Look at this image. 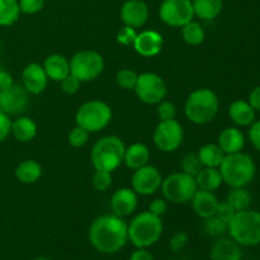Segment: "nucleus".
<instances>
[{
	"label": "nucleus",
	"mask_w": 260,
	"mask_h": 260,
	"mask_svg": "<svg viewBox=\"0 0 260 260\" xmlns=\"http://www.w3.org/2000/svg\"><path fill=\"white\" fill-rule=\"evenodd\" d=\"M89 240L94 249L101 253H117L122 250L128 241L127 222L113 213L99 216L89 229Z\"/></svg>",
	"instance_id": "nucleus-1"
},
{
	"label": "nucleus",
	"mask_w": 260,
	"mask_h": 260,
	"mask_svg": "<svg viewBox=\"0 0 260 260\" xmlns=\"http://www.w3.org/2000/svg\"><path fill=\"white\" fill-rule=\"evenodd\" d=\"M220 109L218 96L212 89L200 88L188 95L184 104V114L192 123L203 126L216 118Z\"/></svg>",
	"instance_id": "nucleus-2"
},
{
	"label": "nucleus",
	"mask_w": 260,
	"mask_h": 260,
	"mask_svg": "<svg viewBox=\"0 0 260 260\" xmlns=\"http://www.w3.org/2000/svg\"><path fill=\"white\" fill-rule=\"evenodd\" d=\"M161 217L154 215L149 210L140 212L127 223L128 240L137 249H147L156 244L162 235Z\"/></svg>",
	"instance_id": "nucleus-3"
},
{
	"label": "nucleus",
	"mask_w": 260,
	"mask_h": 260,
	"mask_svg": "<svg viewBox=\"0 0 260 260\" xmlns=\"http://www.w3.org/2000/svg\"><path fill=\"white\" fill-rule=\"evenodd\" d=\"M223 183L230 188L246 187L253 182L256 173V167L250 155L245 152H235L226 155L218 167Z\"/></svg>",
	"instance_id": "nucleus-4"
},
{
	"label": "nucleus",
	"mask_w": 260,
	"mask_h": 260,
	"mask_svg": "<svg viewBox=\"0 0 260 260\" xmlns=\"http://www.w3.org/2000/svg\"><path fill=\"white\" fill-rule=\"evenodd\" d=\"M126 145L114 135L102 137L94 144L90 151V160L95 170L113 173L123 164Z\"/></svg>",
	"instance_id": "nucleus-5"
},
{
	"label": "nucleus",
	"mask_w": 260,
	"mask_h": 260,
	"mask_svg": "<svg viewBox=\"0 0 260 260\" xmlns=\"http://www.w3.org/2000/svg\"><path fill=\"white\" fill-rule=\"evenodd\" d=\"M228 233L239 245H258L260 244V212L250 208L236 212L229 222Z\"/></svg>",
	"instance_id": "nucleus-6"
},
{
	"label": "nucleus",
	"mask_w": 260,
	"mask_h": 260,
	"mask_svg": "<svg viewBox=\"0 0 260 260\" xmlns=\"http://www.w3.org/2000/svg\"><path fill=\"white\" fill-rule=\"evenodd\" d=\"M112 119V108L106 102L93 99L79 107L75 114V122L89 134L102 131Z\"/></svg>",
	"instance_id": "nucleus-7"
},
{
	"label": "nucleus",
	"mask_w": 260,
	"mask_h": 260,
	"mask_svg": "<svg viewBox=\"0 0 260 260\" xmlns=\"http://www.w3.org/2000/svg\"><path fill=\"white\" fill-rule=\"evenodd\" d=\"M198 187L196 178L183 172L173 173L167 178H162L160 190L162 197L170 203L175 205H184L190 202Z\"/></svg>",
	"instance_id": "nucleus-8"
},
{
	"label": "nucleus",
	"mask_w": 260,
	"mask_h": 260,
	"mask_svg": "<svg viewBox=\"0 0 260 260\" xmlns=\"http://www.w3.org/2000/svg\"><path fill=\"white\" fill-rule=\"evenodd\" d=\"M104 70V58L93 50H83L70 58V74L80 83L95 80Z\"/></svg>",
	"instance_id": "nucleus-9"
},
{
	"label": "nucleus",
	"mask_w": 260,
	"mask_h": 260,
	"mask_svg": "<svg viewBox=\"0 0 260 260\" xmlns=\"http://www.w3.org/2000/svg\"><path fill=\"white\" fill-rule=\"evenodd\" d=\"M137 98L144 103L155 106L167 98L168 86L164 79L155 73H142L134 89Z\"/></svg>",
	"instance_id": "nucleus-10"
},
{
	"label": "nucleus",
	"mask_w": 260,
	"mask_h": 260,
	"mask_svg": "<svg viewBox=\"0 0 260 260\" xmlns=\"http://www.w3.org/2000/svg\"><path fill=\"white\" fill-rule=\"evenodd\" d=\"M154 144L160 151L174 152L182 146L184 140V129L182 123L175 119L160 121L154 131Z\"/></svg>",
	"instance_id": "nucleus-11"
},
{
	"label": "nucleus",
	"mask_w": 260,
	"mask_h": 260,
	"mask_svg": "<svg viewBox=\"0 0 260 260\" xmlns=\"http://www.w3.org/2000/svg\"><path fill=\"white\" fill-rule=\"evenodd\" d=\"M159 15L160 19L169 27L182 28L194 18L192 0H162Z\"/></svg>",
	"instance_id": "nucleus-12"
},
{
	"label": "nucleus",
	"mask_w": 260,
	"mask_h": 260,
	"mask_svg": "<svg viewBox=\"0 0 260 260\" xmlns=\"http://www.w3.org/2000/svg\"><path fill=\"white\" fill-rule=\"evenodd\" d=\"M162 175L156 167L147 164L134 170L131 178V188L140 196H152L160 189Z\"/></svg>",
	"instance_id": "nucleus-13"
},
{
	"label": "nucleus",
	"mask_w": 260,
	"mask_h": 260,
	"mask_svg": "<svg viewBox=\"0 0 260 260\" xmlns=\"http://www.w3.org/2000/svg\"><path fill=\"white\" fill-rule=\"evenodd\" d=\"M29 106V94L23 85L13 83L0 89V111L8 116H19Z\"/></svg>",
	"instance_id": "nucleus-14"
},
{
	"label": "nucleus",
	"mask_w": 260,
	"mask_h": 260,
	"mask_svg": "<svg viewBox=\"0 0 260 260\" xmlns=\"http://www.w3.org/2000/svg\"><path fill=\"white\" fill-rule=\"evenodd\" d=\"M119 15L124 25L141 28L149 20V7L144 0H126L122 5Z\"/></svg>",
	"instance_id": "nucleus-15"
},
{
	"label": "nucleus",
	"mask_w": 260,
	"mask_h": 260,
	"mask_svg": "<svg viewBox=\"0 0 260 260\" xmlns=\"http://www.w3.org/2000/svg\"><path fill=\"white\" fill-rule=\"evenodd\" d=\"M139 205V194L132 188H119L111 198L112 213L118 217H128L136 211Z\"/></svg>",
	"instance_id": "nucleus-16"
},
{
	"label": "nucleus",
	"mask_w": 260,
	"mask_h": 260,
	"mask_svg": "<svg viewBox=\"0 0 260 260\" xmlns=\"http://www.w3.org/2000/svg\"><path fill=\"white\" fill-rule=\"evenodd\" d=\"M162 45H164V38L161 33L155 29H145L137 33L132 47L142 57H154L161 52Z\"/></svg>",
	"instance_id": "nucleus-17"
},
{
	"label": "nucleus",
	"mask_w": 260,
	"mask_h": 260,
	"mask_svg": "<svg viewBox=\"0 0 260 260\" xmlns=\"http://www.w3.org/2000/svg\"><path fill=\"white\" fill-rule=\"evenodd\" d=\"M48 78L41 63H28L22 71V85L28 94L38 95L47 88Z\"/></svg>",
	"instance_id": "nucleus-18"
},
{
	"label": "nucleus",
	"mask_w": 260,
	"mask_h": 260,
	"mask_svg": "<svg viewBox=\"0 0 260 260\" xmlns=\"http://www.w3.org/2000/svg\"><path fill=\"white\" fill-rule=\"evenodd\" d=\"M45 73L47 75L48 80L57 81L60 83L62 79L70 75V60L60 53H52L47 56L42 63Z\"/></svg>",
	"instance_id": "nucleus-19"
},
{
	"label": "nucleus",
	"mask_w": 260,
	"mask_h": 260,
	"mask_svg": "<svg viewBox=\"0 0 260 260\" xmlns=\"http://www.w3.org/2000/svg\"><path fill=\"white\" fill-rule=\"evenodd\" d=\"M190 202H192V207L196 215L200 216L203 220H206V218L215 215L216 208H217V205L220 201L217 200V197H216V194L213 192L197 189V192L194 193Z\"/></svg>",
	"instance_id": "nucleus-20"
},
{
	"label": "nucleus",
	"mask_w": 260,
	"mask_h": 260,
	"mask_svg": "<svg viewBox=\"0 0 260 260\" xmlns=\"http://www.w3.org/2000/svg\"><path fill=\"white\" fill-rule=\"evenodd\" d=\"M217 144L226 155L235 154L245 146V136L238 127H228L218 135Z\"/></svg>",
	"instance_id": "nucleus-21"
},
{
	"label": "nucleus",
	"mask_w": 260,
	"mask_h": 260,
	"mask_svg": "<svg viewBox=\"0 0 260 260\" xmlns=\"http://www.w3.org/2000/svg\"><path fill=\"white\" fill-rule=\"evenodd\" d=\"M150 157H151V152H150L149 147L141 142H135V144L129 145L128 147L126 146L123 164L128 169L137 170L149 164Z\"/></svg>",
	"instance_id": "nucleus-22"
},
{
	"label": "nucleus",
	"mask_w": 260,
	"mask_h": 260,
	"mask_svg": "<svg viewBox=\"0 0 260 260\" xmlns=\"http://www.w3.org/2000/svg\"><path fill=\"white\" fill-rule=\"evenodd\" d=\"M241 256L240 245L231 238L218 239L211 249V260H241Z\"/></svg>",
	"instance_id": "nucleus-23"
},
{
	"label": "nucleus",
	"mask_w": 260,
	"mask_h": 260,
	"mask_svg": "<svg viewBox=\"0 0 260 260\" xmlns=\"http://www.w3.org/2000/svg\"><path fill=\"white\" fill-rule=\"evenodd\" d=\"M229 116L236 126L246 127L255 121V109L250 106L249 102L238 99L229 107Z\"/></svg>",
	"instance_id": "nucleus-24"
},
{
	"label": "nucleus",
	"mask_w": 260,
	"mask_h": 260,
	"mask_svg": "<svg viewBox=\"0 0 260 260\" xmlns=\"http://www.w3.org/2000/svg\"><path fill=\"white\" fill-rule=\"evenodd\" d=\"M37 123L33 121L30 117L19 116L12 121V128L10 135L14 136V139L19 142H29L37 135Z\"/></svg>",
	"instance_id": "nucleus-25"
},
{
	"label": "nucleus",
	"mask_w": 260,
	"mask_h": 260,
	"mask_svg": "<svg viewBox=\"0 0 260 260\" xmlns=\"http://www.w3.org/2000/svg\"><path fill=\"white\" fill-rule=\"evenodd\" d=\"M194 178L198 189L208 190V192H215L223 183L222 175H221L218 168L203 167Z\"/></svg>",
	"instance_id": "nucleus-26"
},
{
	"label": "nucleus",
	"mask_w": 260,
	"mask_h": 260,
	"mask_svg": "<svg viewBox=\"0 0 260 260\" xmlns=\"http://www.w3.org/2000/svg\"><path fill=\"white\" fill-rule=\"evenodd\" d=\"M15 177L23 184H33L42 177V167L33 159L23 160L15 168Z\"/></svg>",
	"instance_id": "nucleus-27"
},
{
	"label": "nucleus",
	"mask_w": 260,
	"mask_h": 260,
	"mask_svg": "<svg viewBox=\"0 0 260 260\" xmlns=\"http://www.w3.org/2000/svg\"><path fill=\"white\" fill-rule=\"evenodd\" d=\"M194 17L202 20H213L222 12V0H192Z\"/></svg>",
	"instance_id": "nucleus-28"
},
{
	"label": "nucleus",
	"mask_w": 260,
	"mask_h": 260,
	"mask_svg": "<svg viewBox=\"0 0 260 260\" xmlns=\"http://www.w3.org/2000/svg\"><path fill=\"white\" fill-rule=\"evenodd\" d=\"M197 154L202 165L206 168H218L226 156V154L218 146V144L203 145L200 147Z\"/></svg>",
	"instance_id": "nucleus-29"
},
{
	"label": "nucleus",
	"mask_w": 260,
	"mask_h": 260,
	"mask_svg": "<svg viewBox=\"0 0 260 260\" xmlns=\"http://www.w3.org/2000/svg\"><path fill=\"white\" fill-rule=\"evenodd\" d=\"M180 33H182L183 41L189 46H200L206 40V32L202 24L196 20H190L187 24L183 25L180 28Z\"/></svg>",
	"instance_id": "nucleus-30"
},
{
	"label": "nucleus",
	"mask_w": 260,
	"mask_h": 260,
	"mask_svg": "<svg viewBox=\"0 0 260 260\" xmlns=\"http://www.w3.org/2000/svg\"><path fill=\"white\" fill-rule=\"evenodd\" d=\"M19 17L18 0H0V27H10L18 22Z\"/></svg>",
	"instance_id": "nucleus-31"
},
{
	"label": "nucleus",
	"mask_w": 260,
	"mask_h": 260,
	"mask_svg": "<svg viewBox=\"0 0 260 260\" xmlns=\"http://www.w3.org/2000/svg\"><path fill=\"white\" fill-rule=\"evenodd\" d=\"M226 201L233 206L234 210H235L236 212H239V211H244L250 208L253 198H251L250 192H249L245 187H239L231 188Z\"/></svg>",
	"instance_id": "nucleus-32"
},
{
	"label": "nucleus",
	"mask_w": 260,
	"mask_h": 260,
	"mask_svg": "<svg viewBox=\"0 0 260 260\" xmlns=\"http://www.w3.org/2000/svg\"><path fill=\"white\" fill-rule=\"evenodd\" d=\"M229 223L218 218L217 216H211V217L205 220V231L207 235L213 236V238H220L228 233Z\"/></svg>",
	"instance_id": "nucleus-33"
},
{
	"label": "nucleus",
	"mask_w": 260,
	"mask_h": 260,
	"mask_svg": "<svg viewBox=\"0 0 260 260\" xmlns=\"http://www.w3.org/2000/svg\"><path fill=\"white\" fill-rule=\"evenodd\" d=\"M180 168H182L183 173L196 177L201 172L203 165L201 162L200 157H198L197 152H190V154H187L183 157L182 162H180Z\"/></svg>",
	"instance_id": "nucleus-34"
},
{
	"label": "nucleus",
	"mask_w": 260,
	"mask_h": 260,
	"mask_svg": "<svg viewBox=\"0 0 260 260\" xmlns=\"http://www.w3.org/2000/svg\"><path fill=\"white\" fill-rule=\"evenodd\" d=\"M137 78H139V74L136 71L131 70V69H122L117 73L116 81L124 90H134L137 83Z\"/></svg>",
	"instance_id": "nucleus-35"
},
{
	"label": "nucleus",
	"mask_w": 260,
	"mask_h": 260,
	"mask_svg": "<svg viewBox=\"0 0 260 260\" xmlns=\"http://www.w3.org/2000/svg\"><path fill=\"white\" fill-rule=\"evenodd\" d=\"M89 136H90V134H89L86 129H84L83 127L76 124V126L69 132V144H70V146H73L74 149H80V147H83L84 145L88 142Z\"/></svg>",
	"instance_id": "nucleus-36"
},
{
	"label": "nucleus",
	"mask_w": 260,
	"mask_h": 260,
	"mask_svg": "<svg viewBox=\"0 0 260 260\" xmlns=\"http://www.w3.org/2000/svg\"><path fill=\"white\" fill-rule=\"evenodd\" d=\"M93 187L99 192H106L112 185V173L104 170H95L91 178Z\"/></svg>",
	"instance_id": "nucleus-37"
},
{
	"label": "nucleus",
	"mask_w": 260,
	"mask_h": 260,
	"mask_svg": "<svg viewBox=\"0 0 260 260\" xmlns=\"http://www.w3.org/2000/svg\"><path fill=\"white\" fill-rule=\"evenodd\" d=\"M156 112L160 121H169V119L177 118V106H175L173 102L164 99V101H161L159 104H156Z\"/></svg>",
	"instance_id": "nucleus-38"
},
{
	"label": "nucleus",
	"mask_w": 260,
	"mask_h": 260,
	"mask_svg": "<svg viewBox=\"0 0 260 260\" xmlns=\"http://www.w3.org/2000/svg\"><path fill=\"white\" fill-rule=\"evenodd\" d=\"M137 37V30L136 28H132L129 25H122L118 29L116 36L117 42L121 43L123 46H134L135 40Z\"/></svg>",
	"instance_id": "nucleus-39"
},
{
	"label": "nucleus",
	"mask_w": 260,
	"mask_h": 260,
	"mask_svg": "<svg viewBox=\"0 0 260 260\" xmlns=\"http://www.w3.org/2000/svg\"><path fill=\"white\" fill-rule=\"evenodd\" d=\"M20 8V13L23 14H37L43 9L46 0H18Z\"/></svg>",
	"instance_id": "nucleus-40"
},
{
	"label": "nucleus",
	"mask_w": 260,
	"mask_h": 260,
	"mask_svg": "<svg viewBox=\"0 0 260 260\" xmlns=\"http://www.w3.org/2000/svg\"><path fill=\"white\" fill-rule=\"evenodd\" d=\"M60 86L63 93L68 94V95H74V94H76L80 90L81 83L75 76L70 74V75H68L65 79L60 81Z\"/></svg>",
	"instance_id": "nucleus-41"
},
{
	"label": "nucleus",
	"mask_w": 260,
	"mask_h": 260,
	"mask_svg": "<svg viewBox=\"0 0 260 260\" xmlns=\"http://www.w3.org/2000/svg\"><path fill=\"white\" fill-rule=\"evenodd\" d=\"M235 213L236 211L234 210L233 206H231L228 201H222V202H218L215 216H217L218 218H221V220L229 223L231 220H233Z\"/></svg>",
	"instance_id": "nucleus-42"
},
{
	"label": "nucleus",
	"mask_w": 260,
	"mask_h": 260,
	"mask_svg": "<svg viewBox=\"0 0 260 260\" xmlns=\"http://www.w3.org/2000/svg\"><path fill=\"white\" fill-rule=\"evenodd\" d=\"M188 244V235L183 231H178L174 235L172 236L169 241V248L172 249L174 253H178V251L183 250L185 248V245Z\"/></svg>",
	"instance_id": "nucleus-43"
},
{
	"label": "nucleus",
	"mask_w": 260,
	"mask_h": 260,
	"mask_svg": "<svg viewBox=\"0 0 260 260\" xmlns=\"http://www.w3.org/2000/svg\"><path fill=\"white\" fill-rule=\"evenodd\" d=\"M10 128H12V119L10 116L0 111V144L4 142L10 135Z\"/></svg>",
	"instance_id": "nucleus-44"
},
{
	"label": "nucleus",
	"mask_w": 260,
	"mask_h": 260,
	"mask_svg": "<svg viewBox=\"0 0 260 260\" xmlns=\"http://www.w3.org/2000/svg\"><path fill=\"white\" fill-rule=\"evenodd\" d=\"M149 211L151 213H154V215L161 217V216H164L168 211V201L165 200L164 197L155 198V200L151 201V203H150Z\"/></svg>",
	"instance_id": "nucleus-45"
},
{
	"label": "nucleus",
	"mask_w": 260,
	"mask_h": 260,
	"mask_svg": "<svg viewBox=\"0 0 260 260\" xmlns=\"http://www.w3.org/2000/svg\"><path fill=\"white\" fill-rule=\"evenodd\" d=\"M249 140L253 146L260 152V121H254L249 129Z\"/></svg>",
	"instance_id": "nucleus-46"
},
{
	"label": "nucleus",
	"mask_w": 260,
	"mask_h": 260,
	"mask_svg": "<svg viewBox=\"0 0 260 260\" xmlns=\"http://www.w3.org/2000/svg\"><path fill=\"white\" fill-rule=\"evenodd\" d=\"M13 83H14V80H13L12 74L4 66L0 65V89L7 88V86L12 85Z\"/></svg>",
	"instance_id": "nucleus-47"
},
{
	"label": "nucleus",
	"mask_w": 260,
	"mask_h": 260,
	"mask_svg": "<svg viewBox=\"0 0 260 260\" xmlns=\"http://www.w3.org/2000/svg\"><path fill=\"white\" fill-rule=\"evenodd\" d=\"M249 103L255 109V112H260V85L254 88L249 95Z\"/></svg>",
	"instance_id": "nucleus-48"
},
{
	"label": "nucleus",
	"mask_w": 260,
	"mask_h": 260,
	"mask_svg": "<svg viewBox=\"0 0 260 260\" xmlns=\"http://www.w3.org/2000/svg\"><path fill=\"white\" fill-rule=\"evenodd\" d=\"M129 260H155L147 249H137L129 256Z\"/></svg>",
	"instance_id": "nucleus-49"
},
{
	"label": "nucleus",
	"mask_w": 260,
	"mask_h": 260,
	"mask_svg": "<svg viewBox=\"0 0 260 260\" xmlns=\"http://www.w3.org/2000/svg\"><path fill=\"white\" fill-rule=\"evenodd\" d=\"M33 260H51V259L45 258V256H38V258H36V259H33Z\"/></svg>",
	"instance_id": "nucleus-50"
},
{
	"label": "nucleus",
	"mask_w": 260,
	"mask_h": 260,
	"mask_svg": "<svg viewBox=\"0 0 260 260\" xmlns=\"http://www.w3.org/2000/svg\"><path fill=\"white\" fill-rule=\"evenodd\" d=\"M0 52H2V42H0Z\"/></svg>",
	"instance_id": "nucleus-51"
}]
</instances>
